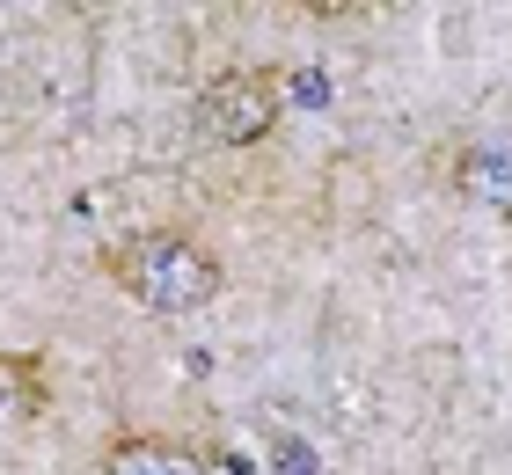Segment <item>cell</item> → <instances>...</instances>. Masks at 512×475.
Here are the masks:
<instances>
[{
	"label": "cell",
	"instance_id": "cell-4",
	"mask_svg": "<svg viewBox=\"0 0 512 475\" xmlns=\"http://www.w3.org/2000/svg\"><path fill=\"white\" fill-rule=\"evenodd\" d=\"M103 475H205V468L169 439H118L103 454Z\"/></svg>",
	"mask_w": 512,
	"mask_h": 475
},
{
	"label": "cell",
	"instance_id": "cell-2",
	"mask_svg": "<svg viewBox=\"0 0 512 475\" xmlns=\"http://www.w3.org/2000/svg\"><path fill=\"white\" fill-rule=\"evenodd\" d=\"M278 103H286V88H278L271 74H249V66H235V74H220V81L198 88L191 132L205 139V147H249L256 132H271Z\"/></svg>",
	"mask_w": 512,
	"mask_h": 475
},
{
	"label": "cell",
	"instance_id": "cell-6",
	"mask_svg": "<svg viewBox=\"0 0 512 475\" xmlns=\"http://www.w3.org/2000/svg\"><path fill=\"white\" fill-rule=\"evenodd\" d=\"M293 95H300V103H322V95H330V81L308 66V74H293Z\"/></svg>",
	"mask_w": 512,
	"mask_h": 475
},
{
	"label": "cell",
	"instance_id": "cell-5",
	"mask_svg": "<svg viewBox=\"0 0 512 475\" xmlns=\"http://www.w3.org/2000/svg\"><path fill=\"white\" fill-rule=\"evenodd\" d=\"M37 402H44V366L30 351H0V417L37 410Z\"/></svg>",
	"mask_w": 512,
	"mask_h": 475
},
{
	"label": "cell",
	"instance_id": "cell-1",
	"mask_svg": "<svg viewBox=\"0 0 512 475\" xmlns=\"http://www.w3.org/2000/svg\"><path fill=\"white\" fill-rule=\"evenodd\" d=\"M103 264L139 307H154V315H191V307H205L220 293V256L198 249L191 234H176V227L132 234V242H118Z\"/></svg>",
	"mask_w": 512,
	"mask_h": 475
},
{
	"label": "cell",
	"instance_id": "cell-3",
	"mask_svg": "<svg viewBox=\"0 0 512 475\" xmlns=\"http://www.w3.org/2000/svg\"><path fill=\"white\" fill-rule=\"evenodd\" d=\"M454 183H461V198L512 212V132H498V139H476V147L461 154Z\"/></svg>",
	"mask_w": 512,
	"mask_h": 475
}]
</instances>
